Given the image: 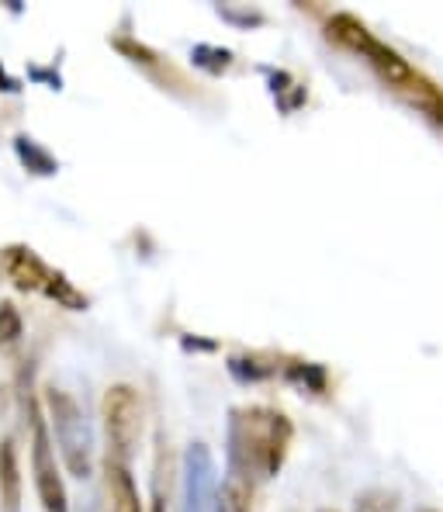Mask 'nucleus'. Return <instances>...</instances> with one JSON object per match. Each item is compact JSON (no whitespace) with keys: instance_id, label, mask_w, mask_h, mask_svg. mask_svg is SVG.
Masks as SVG:
<instances>
[{"instance_id":"0eeeda50","label":"nucleus","mask_w":443,"mask_h":512,"mask_svg":"<svg viewBox=\"0 0 443 512\" xmlns=\"http://www.w3.org/2000/svg\"><path fill=\"white\" fill-rule=\"evenodd\" d=\"M49 274H52V267L32 250V246L11 243L0 250V277H4L7 284H14L18 291H25V295H42Z\"/></svg>"},{"instance_id":"f3484780","label":"nucleus","mask_w":443,"mask_h":512,"mask_svg":"<svg viewBox=\"0 0 443 512\" xmlns=\"http://www.w3.org/2000/svg\"><path fill=\"white\" fill-rule=\"evenodd\" d=\"M284 378L295 381L298 388H305V391H315V395L326 391V367L322 364H288Z\"/></svg>"},{"instance_id":"9d476101","label":"nucleus","mask_w":443,"mask_h":512,"mask_svg":"<svg viewBox=\"0 0 443 512\" xmlns=\"http://www.w3.org/2000/svg\"><path fill=\"white\" fill-rule=\"evenodd\" d=\"M212 512H253V485L239 474L225 471L219 492H215Z\"/></svg>"},{"instance_id":"f03ea898","label":"nucleus","mask_w":443,"mask_h":512,"mask_svg":"<svg viewBox=\"0 0 443 512\" xmlns=\"http://www.w3.org/2000/svg\"><path fill=\"white\" fill-rule=\"evenodd\" d=\"M42 412L45 423H49L52 443H56L59 464L73 478H90V471H94V433H90V423L84 409H80V402L70 391L49 384L42 395Z\"/></svg>"},{"instance_id":"7ed1b4c3","label":"nucleus","mask_w":443,"mask_h":512,"mask_svg":"<svg viewBox=\"0 0 443 512\" xmlns=\"http://www.w3.org/2000/svg\"><path fill=\"white\" fill-rule=\"evenodd\" d=\"M326 35L333 42H340L343 49H350L354 56L364 59V63L371 66V70L378 73V77L385 80L388 87L399 90V94L409 97L412 90L423 84V77H419V73L412 70L409 63H405L399 52H395L392 45H385L381 39H374V35L367 32L364 21H357L354 14L336 11L333 18L326 21Z\"/></svg>"},{"instance_id":"6e6552de","label":"nucleus","mask_w":443,"mask_h":512,"mask_svg":"<svg viewBox=\"0 0 443 512\" xmlns=\"http://www.w3.org/2000/svg\"><path fill=\"white\" fill-rule=\"evenodd\" d=\"M104 474H108V495L115 512H142L139 485L132 478V464H122L118 457H104Z\"/></svg>"},{"instance_id":"412c9836","label":"nucleus","mask_w":443,"mask_h":512,"mask_svg":"<svg viewBox=\"0 0 443 512\" xmlns=\"http://www.w3.org/2000/svg\"><path fill=\"white\" fill-rule=\"evenodd\" d=\"M419 512H437V509H419Z\"/></svg>"},{"instance_id":"4468645a","label":"nucleus","mask_w":443,"mask_h":512,"mask_svg":"<svg viewBox=\"0 0 443 512\" xmlns=\"http://www.w3.org/2000/svg\"><path fill=\"white\" fill-rule=\"evenodd\" d=\"M25 340V319L14 301H0V350H14Z\"/></svg>"},{"instance_id":"9b49d317","label":"nucleus","mask_w":443,"mask_h":512,"mask_svg":"<svg viewBox=\"0 0 443 512\" xmlns=\"http://www.w3.org/2000/svg\"><path fill=\"white\" fill-rule=\"evenodd\" d=\"M14 153H18L21 167L28 173H35V177H56L59 173V160L49 153V149H42L35 139H28V135H18L14 139Z\"/></svg>"},{"instance_id":"6ab92c4d","label":"nucleus","mask_w":443,"mask_h":512,"mask_svg":"<svg viewBox=\"0 0 443 512\" xmlns=\"http://www.w3.org/2000/svg\"><path fill=\"white\" fill-rule=\"evenodd\" d=\"M354 512H399V495L385 488H367L354 499Z\"/></svg>"},{"instance_id":"4be33fe9","label":"nucleus","mask_w":443,"mask_h":512,"mask_svg":"<svg viewBox=\"0 0 443 512\" xmlns=\"http://www.w3.org/2000/svg\"><path fill=\"white\" fill-rule=\"evenodd\" d=\"M322 512H336V509H322Z\"/></svg>"},{"instance_id":"dca6fc26","label":"nucleus","mask_w":443,"mask_h":512,"mask_svg":"<svg viewBox=\"0 0 443 512\" xmlns=\"http://www.w3.org/2000/svg\"><path fill=\"white\" fill-rule=\"evenodd\" d=\"M409 101L416 104V108L423 111V115L430 118L433 125L443 128V94H440L437 87L430 84V80H423V84H419L416 90H412Z\"/></svg>"},{"instance_id":"423d86ee","label":"nucleus","mask_w":443,"mask_h":512,"mask_svg":"<svg viewBox=\"0 0 443 512\" xmlns=\"http://www.w3.org/2000/svg\"><path fill=\"white\" fill-rule=\"evenodd\" d=\"M219 492V468L208 443L194 440L184 450V485H180V512H212Z\"/></svg>"},{"instance_id":"f257e3e1","label":"nucleus","mask_w":443,"mask_h":512,"mask_svg":"<svg viewBox=\"0 0 443 512\" xmlns=\"http://www.w3.org/2000/svg\"><path fill=\"white\" fill-rule=\"evenodd\" d=\"M295 443V423L274 405H236L225 419V461L229 474L250 485L270 481L284 471Z\"/></svg>"},{"instance_id":"aec40b11","label":"nucleus","mask_w":443,"mask_h":512,"mask_svg":"<svg viewBox=\"0 0 443 512\" xmlns=\"http://www.w3.org/2000/svg\"><path fill=\"white\" fill-rule=\"evenodd\" d=\"M149 512H167V499H163V485H160V478H156L153 499H149Z\"/></svg>"},{"instance_id":"2eb2a0df","label":"nucleus","mask_w":443,"mask_h":512,"mask_svg":"<svg viewBox=\"0 0 443 512\" xmlns=\"http://www.w3.org/2000/svg\"><path fill=\"white\" fill-rule=\"evenodd\" d=\"M191 59H194V66H201L205 73H212V77H222L236 56H232V49H222V45H194Z\"/></svg>"},{"instance_id":"1a4fd4ad","label":"nucleus","mask_w":443,"mask_h":512,"mask_svg":"<svg viewBox=\"0 0 443 512\" xmlns=\"http://www.w3.org/2000/svg\"><path fill=\"white\" fill-rule=\"evenodd\" d=\"M0 512H21V461L11 436L0 440Z\"/></svg>"},{"instance_id":"ddd939ff","label":"nucleus","mask_w":443,"mask_h":512,"mask_svg":"<svg viewBox=\"0 0 443 512\" xmlns=\"http://www.w3.org/2000/svg\"><path fill=\"white\" fill-rule=\"evenodd\" d=\"M225 367H229V374L239 384H257L277 374V364H270L267 357H257V353H236V357H229Z\"/></svg>"},{"instance_id":"39448f33","label":"nucleus","mask_w":443,"mask_h":512,"mask_svg":"<svg viewBox=\"0 0 443 512\" xmlns=\"http://www.w3.org/2000/svg\"><path fill=\"white\" fill-rule=\"evenodd\" d=\"M104 433H108V454L122 464H132L142 443V398L132 384H111L101 402Z\"/></svg>"},{"instance_id":"f8f14e48","label":"nucleus","mask_w":443,"mask_h":512,"mask_svg":"<svg viewBox=\"0 0 443 512\" xmlns=\"http://www.w3.org/2000/svg\"><path fill=\"white\" fill-rule=\"evenodd\" d=\"M42 295L49 298V301H56L59 308H70V312H84V308L90 305V298L70 281V277L63 274V270H52L49 281H45Z\"/></svg>"},{"instance_id":"a211bd4d","label":"nucleus","mask_w":443,"mask_h":512,"mask_svg":"<svg viewBox=\"0 0 443 512\" xmlns=\"http://www.w3.org/2000/svg\"><path fill=\"white\" fill-rule=\"evenodd\" d=\"M111 45H115L118 52H122L129 63L135 66H146L149 73H156L160 70V56H156L149 45H142V42H135V39H125V35H118V39H111Z\"/></svg>"},{"instance_id":"20e7f679","label":"nucleus","mask_w":443,"mask_h":512,"mask_svg":"<svg viewBox=\"0 0 443 512\" xmlns=\"http://www.w3.org/2000/svg\"><path fill=\"white\" fill-rule=\"evenodd\" d=\"M28 429H32V478L35 495H39L45 512H70V495H66L63 468H59L56 443H52L45 412L35 398H28Z\"/></svg>"}]
</instances>
